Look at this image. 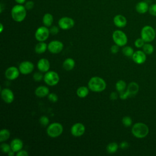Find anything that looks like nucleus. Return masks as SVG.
I'll use <instances>...</instances> for the list:
<instances>
[{
	"instance_id": "4be33fe9",
	"label": "nucleus",
	"mask_w": 156,
	"mask_h": 156,
	"mask_svg": "<svg viewBox=\"0 0 156 156\" xmlns=\"http://www.w3.org/2000/svg\"><path fill=\"white\" fill-rule=\"evenodd\" d=\"M75 66V61L72 58H67L63 62V68L66 71L72 70Z\"/></svg>"
},
{
	"instance_id": "f03ea898",
	"label": "nucleus",
	"mask_w": 156,
	"mask_h": 156,
	"mask_svg": "<svg viewBox=\"0 0 156 156\" xmlns=\"http://www.w3.org/2000/svg\"><path fill=\"white\" fill-rule=\"evenodd\" d=\"M24 5L22 4H16L14 5L11 10V16L12 19L18 23L23 21L26 16L27 12Z\"/></svg>"
},
{
	"instance_id": "6e6552de",
	"label": "nucleus",
	"mask_w": 156,
	"mask_h": 156,
	"mask_svg": "<svg viewBox=\"0 0 156 156\" xmlns=\"http://www.w3.org/2000/svg\"><path fill=\"white\" fill-rule=\"evenodd\" d=\"M50 34L49 29L45 26H40L37 28L35 32V38L38 41H46Z\"/></svg>"
},
{
	"instance_id": "dca6fc26",
	"label": "nucleus",
	"mask_w": 156,
	"mask_h": 156,
	"mask_svg": "<svg viewBox=\"0 0 156 156\" xmlns=\"http://www.w3.org/2000/svg\"><path fill=\"white\" fill-rule=\"evenodd\" d=\"M37 68L41 73H46L50 68V62L45 58L40 59L37 62Z\"/></svg>"
},
{
	"instance_id": "423d86ee",
	"label": "nucleus",
	"mask_w": 156,
	"mask_h": 156,
	"mask_svg": "<svg viewBox=\"0 0 156 156\" xmlns=\"http://www.w3.org/2000/svg\"><path fill=\"white\" fill-rule=\"evenodd\" d=\"M112 38L114 43L119 46H124L128 41L126 34L120 30H116L113 32Z\"/></svg>"
},
{
	"instance_id": "cd10ccee",
	"label": "nucleus",
	"mask_w": 156,
	"mask_h": 156,
	"mask_svg": "<svg viewBox=\"0 0 156 156\" xmlns=\"http://www.w3.org/2000/svg\"><path fill=\"white\" fill-rule=\"evenodd\" d=\"M115 88L116 90L119 93L121 91H122L126 90V83L123 80H119L118 82H116L115 84Z\"/></svg>"
},
{
	"instance_id": "7ed1b4c3",
	"label": "nucleus",
	"mask_w": 156,
	"mask_h": 156,
	"mask_svg": "<svg viewBox=\"0 0 156 156\" xmlns=\"http://www.w3.org/2000/svg\"><path fill=\"white\" fill-rule=\"evenodd\" d=\"M132 133L137 138H143L149 133V127L143 122H136L132 127Z\"/></svg>"
},
{
	"instance_id": "de8ad7c7",
	"label": "nucleus",
	"mask_w": 156,
	"mask_h": 156,
	"mask_svg": "<svg viewBox=\"0 0 156 156\" xmlns=\"http://www.w3.org/2000/svg\"><path fill=\"white\" fill-rule=\"evenodd\" d=\"M0 26H1L0 32H2V31H3V29H4V27H3V24H2V23H1V24H0Z\"/></svg>"
},
{
	"instance_id": "9d476101",
	"label": "nucleus",
	"mask_w": 156,
	"mask_h": 156,
	"mask_svg": "<svg viewBox=\"0 0 156 156\" xmlns=\"http://www.w3.org/2000/svg\"><path fill=\"white\" fill-rule=\"evenodd\" d=\"M63 49V44L58 40H53L48 44V50L52 54H58Z\"/></svg>"
},
{
	"instance_id": "39448f33",
	"label": "nucleus",
	"mask_w": 156,
	"mask_h": 156,
	"mask_svg": "<svg viewBox=\"0 0 156 156\" xmlns=\"http://www.w3.org/2000/svg\"><path fill=\"white\" fill-rule=\"evenodd\" d=\"M155 30L151 26H145L141 30V38L146 43L152 41L155 37Z\"/></svg>"
},
{
	"instance_id": "c756f323",
	"label": "nucleus",
	"mask_w": 156,
	"mask_h": 156,
	"mask_svg": "<svg viewBox=\"0 0 156 156\" xmlns=\"http://www.w3.org/2000/svg\"><path fill=\"white\" fill-rule=\"evenodd\" d=\"M154 46L149 43H144L143 46V51L145 52L146 54L151 55L154 52Z\"/></svg>"
},
{
	"instance_id": "473e14b6",
	"label": "nucleus",
	"mask_w": 156,
	"mask_h": 156,
	"mask_svg": "<svg viewBox=\"0 0 156 156\" xmlns=\"http://www.w3.org/2000/svg\"><path fill=\"white\" fill-rule=\"evenodd\" d=\"M40 124L43 126H47L49 123V119L46 116H41L39 119Z\"/></svg>"
},
{
	"instance_id": "a211bd4d",
	"label": "nucleus",
	"mask_w": 156,
	"mask_h": 156,
	"mask_svg": "<svg viewBox=\"0 0 156 156\" xmlns=\"http://www.w3.org/2000/svg\"><path fill=\"white\" fill-rule=\"evenodd\" d=\"M126 90L129 95V97L134 96L139 91V85L136 82H132L128 85Z\"/></svg>"
},
{
	"instance_id": "4468645a",
	"label": "nucleus",
	"mask_w": 156,
	"mask_h": 156,
	"mask_svg": "<svg viewBox=\"0 0 156 156\" xmlns=\"http://www.w3.org/2000/svg\"><path fill=\"white\" fill-rule=\"evenodd\" d=\"M20 73L19 68H17L15 66H10L5 70V76L8 80H13L18 77Z\"/></svg>"
},
{
	"instance_id": "f8f14e48",
	"label": "nucleus",
	"mask_w": 156,
	"mask_h": 156,
	"mask_svg": "<svg viewBox=\"0 0 156 156\" xmlns=\"http://www.w3.org/2000/svg\"><path fill=\"white\" fill-rule=\"evenodd\" d=\"M85 132V126L80 122L74 124L71 127V133L75 137L82 136Z\"/></svg>"
},
{
	"instance_id": "ddd939ff",
	"label": "nucleus",
	"mask_w": 156,
	"mask_h": 156,
	"mask_svg": "<svg viewBox=\"0 0 156 156\" xmlns=\"http://www.w3.org/2000/svg\"><path fill=\"white\" fill-rule=\"evenodd\" d=\"M1 98L4 102L6 104H11L15 99V96L13 91L7 88H3L1 90Z\"/></svg>"
},
{
	"instance_id": "b1692460",
	"label": "nucleus",
	"mask_w": 156,
	"mask_h": 156,
	"mask_svg": "<svg viewBox=\"0 0 156 156\" xmlns=\"http://www.w3.org/2000/svg\"><path fill=\"white\" fill-rule=\"evenodd\" d=\"M48 49V44L44 41H39L35 46V51L37 54H41Z\"/></svg>"
},
{
	"instance_id": "7c9ffc66",
	"label": "nucleus",
	"mask_w": 156,
	"mask_h": 156,
	"mask_svg": "<svg viewBox=\"0 0 156 156\" xmlns=\"http://www.w3.org/2000/svg\"><path fill=\"white\" fill-rule=\"evenodd\" d=\"M122 123L125 127H129L132 125V118L129 116H124L122 119Z\"/></svg>"
},
{
	"instance_id": "2eb2a0df",
	"label": "nucleus",
	"mask_w": 156,
	"mask_h": 156,
	"mask_svg": "<svg viewBox=\"0 0 156 156\" xmlns=\"http://www.w3.org/2000/svg\"><path fill=\"white\" fill-rule=\"evenodd\" d=\"M132 58L135 63L140 65L145 62L146 60V54L143 51L138 50L134 52Z\"/></svg>"
},
{
	"instance_id": "c03bdc74",
	"label": "nucleus",
	"mask_w": 156,
	"mask_h": 156,
	"mask_svg": "<svg viewBox=\"0 0 156 156\" xmlns=\"http://www.w3.org/2000/svg\"><path fill=\"white\" fill-rule=\"evenodd\" d=\"M110 98L112 100H116L118 98V94L116 92H112L110 95Z\"/></svg>"
},
{
	"instance_id": "bb28decb",
	"label": "nucleus",
	"mask_w": 156,
	"mask_h": 156,
	"mask_svg": "<svg viewBox=\"0 0 156 156\" xmlns=\"http://www.w3.org/2000/svg\"><path fill=\"white\" fill-rule=\"evenodd\" d=\"M118 147H119V146L116 142H112V143H110L107 146L106 149L107 152L110 154H113L117 151Z\"/></svg>"
},
{
	"instance_id": "a878e982",
	"label": "nucleus",
	"mask_w": 156,
	"mask_h": 156,
	"mask_svg": "<svg viewBox=\"0 0 156 156\" xmlns=\"http://www.w3.org/2000/svg\"><path fill=\"white\" fill-rule=\"evenodd\" d=\"M10 136V131L7 129H3L0 131V141L1 143L7 140Z\"/></svg>"
},
{
	"instance_id": "20e7f679",
	"label": "nucleus",
	"mask_w": 156,
	"mask_h": 156,
	"mask_svg": "<svg viewBox=\"0 0 156 156\" xmlns=\"http://www.w3.org/2000/svg\"><path fill=\"white\" fill-rule=\"evenodd\" d=\"M63 131V126L59 122H52L50 124L47 129V135L51 138H57L62 135Z\"/></svg>"
},
{
	"instance_id": "412c9836",
	"label": "nucleus",
	"mask_w": 156,
	"mask_h": 156,
	"mask_svg": "<svg viewBox=\"0 0 156 156\" xmlns=\"http://www.w3.org/2000/svg\"><path fill=\"white\" fill-rule=\"evenodd\" d=\"M149 6L146 1H140L135 6L136 11L140 14H144L149 11Z\"/></svg>"
},
{
	"instance_id": "a19ab883",
	"label": "nucleus",
	"mask_w": 156,
	"mask_h": 156,
	"mask_svg": "<svg viewBox=\"0 0 156 156\" xmlns=\"http://www.w3.org/2000/svg\"><path fill=\"white\" fill-rule=\"evenodd\" d=\"M119 46H118L117 44H115L111 46L110 48V51L113 54H116L118 51H119Z\"/></svg>"
},
{
	"instance_id": "0eeeda50",
	"label": "nucleus",
	"mask_w": 156,
	"mask_h": 156,
	"mask_svg": "<svg viewBox=\"0 0 156 156\" xmlns=\"http://www.w3.org/2000/svg\"><path fill=\"white\" fill-rule=\"evenodd\" d=\"M43 80L49 86H55L59 82L60 77L58 74L54 71H48L45 73Z\"/></svg>"
},
{
	"instance_id": "37998d69",
	"label": "nucleus",
	"mask_w": 156,
	"mask_h": 156,
	"mask_svg": "<svg viewBox=\"0 0 156 156\" xmlns=\"http://www.w3.org/2000/svg\"><path fill=\"white\" fill-rule=\"evenodd\" d=\"M129 143L126 141H122L120 144H119V147L122 149H127L128 147H129Z\"/></svg>"
},
{
	"instance_id": "c9c22d12",
	"label": "nucleus",
	"mask_w": 156,
	"mask_h": 156,
	"mask_svg": "<svg viewBox=\"0 0 156 156\" xmlns=\"http://www.w3.org/2000/svg\"><path fill=\"white\" fill-rule=\"evenodd\" d=\"M144 41L141 38H137L135 41V47L138 48H143V46L144 44Z\"/></svg>"
},
{
	"instance_id": "f704fd0d",
	"label": "nucleus",
	"mask_w": 156,
	"mask_h": 156,
	"mask_svg": "<svg viewBox=\"0 0 156 156\" xmlns=\"http://www.w3.org/2000/svg\"><path fill=\"white\" fill-rule=\"evenodd\" d=\"M48 99L51 102L54 103V102H56L58 101V96L55 93H50L48 95Z\"/></svg>"
},
{
	"instance_id": "72a5a7b5",
	"label": "nucleus",
	"mask_w": 156,
	"mask_h": 156,
	"mask_svg": "<svg viewBox=\"0 0 156 156\" xmlns=\"http://www.w3.org/2000/svg\"><path fill=\"white\" fill-rule=\"evenodd\" d=\"M44 78L43 74L41 73V72H36L33 74V79L35 81L40 82L41 80H43Z\"/></svg>"
},
{
	"instance_id": "58836bf2",
	"label": "nucleus",
	"mask_w": 156,
	"mask_h": 156,
	"mask_svg": "<svg viewBox=\"0 0 156 156\" xmlns=\"http://www.w3.org/2000/svg\"><path fill=\"white\" fill-rule=\"evenodd\" d=\"M119 98L121 99H122V100H124V99H126L127 98H128L129 97V95L127 91V90H124L122 91H121L119 93Z\"/></svg>"
},
{
	"instance_id": "ea45409f",
	"label": "nucleus",
	"mask_w": 156,
	"mask_h": 156,
	"mask_svg": "<svg viewBox=\"0 0 156 156\" xmlns=\"http://www.w3.org/2000/svg\"><path fill=\"white\" fill-rule=\"evenodd\" d=\"M49 32L52 35H56L59 32V28L56 26H51V28L49 29Z\"/></svg>"
},
{
	"instance_id": "2f4dec72",
	"label": "nucleus",
	"mask_w": 156,
	"mask_h": 156,
	"mask_svg": "<svg viewBox=\"0 0 156 156\" xmlns=\"http://www.w3.org/2000/svg\"><path fill=\"white\" fill-rule=\"evenodd\" d=\"M1 151L3 152V153H5V154H8L12 149H11V147H10V144L9 145V144H7V143H2L1 144Z\"/></svg>"
},
{
	"instance_id": "aec40b11",
	"label": "nucleus",
	"mask_w": 156,
	"mask_h": 156,
	"mask_svg": "<svg viewBox=\"0 0 156 156\" xmlns=\"http://www.w3.org/2000/svg\"><path fill=\"white\" fill-rule=\"evenodd\" d=\"M49 93V89L48 87L44 85H40L35 90V94L38 98H44L48 96Z\"/></svg>"
},
{
	"instance_id": "a18cd8bd",
	"label": "nucleus",
	"mask_w": 156,
	"mask_h": 156,
	"mask_svg": "<svg viewBox=\"0 0 156 156\" xmlns=\"http://www.w3.org/2000/svg\"><path fill=\"white\" fill-rule=\"evenodd\" d=\"M26 0H15V1L18 4H23L26 2Z\"/></svg>"
},
{
	"instance_id": "5701e85b",
	"label": "nucleus",
	"mask_w": 156,
	"mask_h": 156,
	"mask_svg": "<svg viewBox=\"0 0 156 156\" xmlns=\"http://www.w3.org/2000/svg\"><path fill=\"white\" fill-rule=\"evenodd\" d=\"M54 21V17L52 14L49 13H46L44 15L42 19V22L44 26L46 27H51Z\"/></svg>"
},
{
	"instance_id": "6ab92c4d",
	"label": "nucleus",
	"mask_w": 156,
	"mask_h": 156,
	"mask_svg": "<svg viewBox=\"0 0 156 156\" xmlns=\"http://www.w3.org/2000/svg\"><path fill=\"white\" fill-rule=\"evenodd\" d=\"M10 147L11 149L13 152L16 153L17 152L22 149L23 147V141L20 138H15L12 140L10 143Z\"/></svg>"
},
{
	"instance_id": "09e8293b",
	"label": "nucleus",
	"mask_w": 156,
	"mask_h": 156,
	"mask_svg": "<svg viewBox=\"0 0 156 156\" xmlns=\"http://www.w3.org/2000/svg\"><path fill=\"white\" fill-rule=\"evenodd\" d=\"M155 32H156V29H155Z\"/></svg>"
},
{
	"instance_id": "79ce46f5",
	"label": "nucleus",
	"mask_w": 156,
	"mask_h": 156,
	"mask_svg": "<svg viewBox=\"0 0 156 156\" xmlns=\"http://www.w3.org/2000/svg\"><path fill=\"white\" fill-rule=\"evenodd\" d=\"M16 155L17 156H27L29 155L28 152L25 150H20L16 152Z\"/></svg>"
},
{
	"instance_id": "9b49d317",
	"label": "nucleus",
	"mask_w": 156,
	"mask_h": 156,
	"mask_svg": "<svg viewBox=\"0 0 156 156\" xmlns=\"http://www.w3.org/2000/svg\"><path fill=\"white\" fill-rule=\"evenodd\" d=\"M18 68L20 73L24 75H27L33 71L34 65L30 61H23L20 63Z\"/></svg>"
},
{
	"instance_id": "4c0bfd02",
	"label": "nucleus",
	"mask_w": 156,
	"mask_h": 156,
	"mask_svg": "<svg viewBox=\"0 0 156 156\" xmlns=\"http://www.w3.org/2000/svg\"><path fill=\"white\" fill-rule=\"evenodd\" d=\"M149 12L151 15L156 16V4H152L151 6H149Z\"/></svg>"
},
{
	"instance_id": "c85d7f7f",
	"label": "nucleus",
	"mask_w": 156,
	"mask_h": 156,
	"mask_svg": "<svg viewBox=\"0 0 156 156\" xmlns=\"http://www.w3.org/2000/svg\"><path fill=\"white\" fill-rule=\"evenodd\" d=\"M122 54L126 57H132L134 53L133 49L129 46H125L122 49Z\"/></svg>"
},
{
	"instance_id": "8fccbe9b",
	"label": "nucleus",
	"mask_w": 156,
	"mask_h": 156,
	"mask_svg": "<svg viewBox=\"0 0 156 156\" xmlns=\"http://www.w3.org/2000/svg\"><path fill=\"white\" fill-rule=\"evenodd\" d=\"M155 1H156V0H155Z\"/></svg>"
},
{
	"instance_id": "393cba45",
	"label": "nucleus",
	"mask_w": 156,
	"mask_h": 156,
	"mask_svg": "<svg viewBox=\"0 0 156 156\" xmlns=\"http://www.w3.org/2000/svg\"><path fill=\"white\" fill-rule=\"evenodd\" d=\"M89 93V88L85 86H81L76 90V94L80 98H85Z\"/></svg>"
},
{
	"instance_id": "e433bc0d",
	"label": "nucleus",
	"mask_w": 156,
	"mask_h": 156,
	"mask_svg": "<svg viewBox=\"0 0 156 156\" xmlns=\"http://www.w3.org/2000/svg\"><path fill=\"white\" fill-rule=\"evenodd\" d=\"M34 6V2L33 1H28L24 3V7L26 10H31Z\"/></svg>"
},
{
	"instance_id": "49530a36",
	"label": "nucleus",
	"mask_w": 156,
	"mask_h": 156,
	"mask_svg": "<svg viewBox=\"0 0 156 156\" xmlns=\"http://www.w3.org/2000/svg\"><path fill=\"white\" fill-rule=\"evenodd\" d=\"M7 154H8L9 156H13L15 154V152H13L12 150H11Z\"/></svg>"
},
{
	"instance_id": "1a4fd4ad",
	"label": "nucleus",
	"mask_w": 156,
	"mask_h": 156,
	"mask_svg": "<svg viewBox=\"0 0 156 156\" xmlns=\"http://www.w3.org/2000/svg\"><path fill=\"white\" fill-rule=\"evenodd\" d=\"M75 22L74 20L70 17L63 16L59 19L58 21V27L63 30H69L73 28Z\"/></svg>"
},
{
	"instance_id": "f257e3e1",
	"label": "nucleus",
	"mask_w": 156,
	"mask_h": 156,
	"mask_svg": "<svg viewBox=\"0 0 156 156\" xmlns=\"http://www.w3.org/2000/svg\"><path fill=\"white\" fill-rule=\"evenodd\" d=\"M106 82L98 76L92 77L88 81V87L93 92H101L106 88Z\"/></svg>"
},
{
	"instance_id": "f3484780",
	"label": "nucleus",
	"mask_w": 156,
	"mask_h": 156,
	"mask_svg": "<svg viewBox=\"0 0 156 156\" xmlns=\"http://www.w3.org/2000/svg\"><path fill=\"white\" fill-rule=\"evenodd\" d=\"M127 22L126 18L122 15H116L113 18L114 24L119 28L124 27L127 24Z\"/></svg>"
}]
</instances>
